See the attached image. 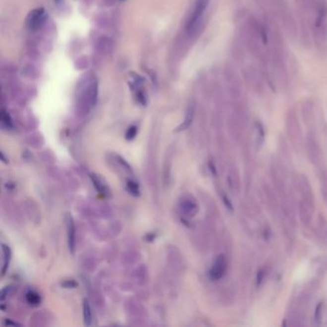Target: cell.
I'll return each instance as SVG.
<instances>
[{"label": "cell", "instance_id": "obj_1", "mask_svg": "<svg viewBox=\"0 0 327 327\" xmlns=\"http://www.w3.org/2000/svg\"><path fill=\"white\" fill-rule=\"evenodd\" d=\"M305 150L309 159V162L319 170L325 167L324 153L321 147L320 142L318 141L316 135L313 133H309L305 141Z\"/></svg>", "mask_w": 327, "mask_h": 327}, {"label": "cell", "instance_id": "obj_2", "mask_svg": "<svg viewBox=\"0 0 327 327\" xmlns=\"http://www.w3.org/2000/svg\"><path fill=\"white\" fill-rule=\"evenodd\" d=\"M298 216L302 224L306 227L311 225L315 214V196L302 195L299 196L298 201Z\"/></svg>", "mask_w": 327, "mask_h": 327}, {"label": "cell", "instance_id": "obj_3", "mask_svg": "<svg viewBox=\"0 0 327 327\" xmlns=\"http://www.w3.org/2000/svg\"><path fill=\"white\" fill-rule=\"evenodd\" d=\"M286 126L288 137L293 148L297 152H300L302 150V134L299 123L294 114H289L286 121Z\"/></svg>", "mask_w": 327, "mask_h": 327}, {"label": "cell", "instance_id": "obj_4", "mask_svg": "<svg viewBox=\"0 0 327 327\" xmlns=\"http://www.w3.org/2000/svg\"><path fill=\"white\" fill-rule=\"evenodd\" d=\"M261 196L264 200L265 205L267 206L268 209L271 211V213L277 215L280 211L279 210V202L277 201L275 193L266 183L262 184V186H261Z\"/></svg>", "mask_w": 327, "mask_h": 327}, {"label": "cell", "instance_id": "obj_5", "mask_svg": "<svg viewBox=\"0 0 327 327\" xmlns=\"http://www.w3.org/2000/svg\"><path fill=\"white\" fill-rule=\"evenodd\" d=\"M208 5V0H196L193 13L187 23V31L189 33H193L194 30L197 28L199 21L204 15Z\"/></svg>", "mask_w": 327, "mask_h": 327}, {"label": "cell", "instance_id": "obj_6", "mask_svg": "<svg viewBox=\"0 0 327 327\" xmlns=\"http://www.w3.org/2000/svg\"><path fill=\"white\" fill-rule=\"evenodd\" d=\"M45 18H46V15H45V9L37 8V9L33 10L27 16V19H26L27 26L31 30L38 29L44 24Z\"/></svg>", "mask_w": 327, "mask_h": 327}, {"label": "cell", "instance_id": "obj_7", "mask_svg": "<svg viewBox=\"0 0 327 327\" xmlns=\"http://www.w3.org/2000/svg\"><path fill=\"white\" fill-rule=\"evenodd\" d=\"M227 263L223 255H219L210 269V277L213 280H219L225 274Z\"/></svg>", "mask_w": 327, "mask_h": 327}, {"label": "cell", "instance_id": "obj_8", "mask_svg": "<svg viewBox=\"0 0 327 327\" xmlns=\"http://www.w3.org/2000/svg\"><path fill=\"white\" fill-rule=\"evenodd\" d=\"M67 239H68V247L71 253H74L76 246V229L72 218L70 216L67 217Z\"/></svg>", "mask_w": 327, "mask_h": 327}, {"label": "cell", "instance_id": "obj_9", "mask_svg": "<svg viewBox=\"0 0 327 327\" xmlns=\"http://www.w3.org/2000/svg\"><path fill=\"white\" fill-rule=\"evenodd\" d=\"M319 178H320L323 197L327 203V169H326L325 167L319 169Z\"/></svg>", "mask_w": 327, "mask_h": 327}, {"label": "cell", "instance_id": "obj_10", "mask_svg": "<svg viewBox=\"0 0 327 327\" xmlns=\"http://www.w3.org/2000/svg\"><path fill=\"white\" fill-rule=\"evenodd\" d=\"M180 208L182 209L183 213H185L188 216H193V215H195L197 213V209H198L196 203L193 202L192 200H188V199L184 200L181 203Z\"/></svg>", "mask_w": 327, "mask_h": 327}, {"label": "cell", "instance_id": "obj_11", "mask_svg": "<svg viewBox=\"0 0 327 327\" xmlns=\"http://www.w3.org/2000/svg\"><path fill=\"white\" fill-rule=\"evenodd\" d=\"M83 315H84V323L87 327L91 326L92 324V311L89 305V302L85 299L83 303Z\"/></svg>", "mask_w": 327, "mask_h": 327}, {"label": "cell", "instance_id": "obj_12", "mask_svg": "<svg viewBox=\"0 0 327 327\" xmlns=\"http://www.w3.org/2000/svg\"><path fill=\"white\" fill-rule=\"evenodd\" d=\"M194 111H195V109H194V105H191L187 110V113H186V117H185V120L184 122L179 126V128L178 129V131H182V130H185L187 129L190 124L192 123L193 121L194 117Z\"/></svg>", "mask_w": 327, "mask_h": 327}, {"label": "cell", "instance_id": "obj_13", "mask_svg": "<svg viewBox=\"0 0 327 327\" xmlns=\"http://www.w3.org/2000/svg\"><path fill=\"white\" fill-rule=\"evenodd\" d=\"M0 119H1V123L3 126L7 127V128H12L13 127V123H12V119L10 117L9 113L6 112L4 109L1 110L0 113Z\"/></svg>", "mask_w": 327, "mask_h": 327}, {"label": "cell", "instance_id": "obj_14", "mask_svg": "<svg viewBox=\"0 0 327 327\" xmlns=\"http://www.w3.org/2000/svg\"><path fill=\"white\" fill-rule=\"evenodd\" d=\"M2 248H3V253H4V266H3L2 272L4 274L5 272H6V269H7L8 265H9V261H10V257H11V251L5 245H2Z\"/></svg>", "mask_w": 327, "mask_h": 327}, {"label": "cell", "instance_id": "obj_15", "mask_svg": "<svg viewBox=\"0 0 327 327\" xmlns=\"http://www.w3.org/2000/svg\"><path fill=\"white\" fill-rule=\"evenodd\" d=\"M318 230H320L322 237L327 239V222L325 219H321L320 222H318Z\"/></svg>", "mask_w": 327, "mask_h": 327}, {"label": "cell", "instance_id": "obj_16", "mask_svg": "<svg viewBox=\"0 0 327 327\" xmlns=\"http://www.w3.org/2000/svg\"><path fill=\"white\" fill-rule=\"evenodd\" d=\"M26 298L27 301L32 305H38L41 302V297L35 292H29L26 296Z\"/></svg>", "mask_w": 327, "mask_h": 327}, {"label": "cell", "instance_id": "obj_17", "mask_svg": "<svg viewBox=\"0 0 327 327\" xmlns=\"http://www.w3.org/2000/svg\"><path fill=\"white\" fill-rule=\"evenodd\" d=\"M136 133H137V129H136L135 126L130 127L129 130L127 131V133H126V138L129 139V140H130V139H133L134 136L136 135Z\"/></svg>", "mask_w": 327, "mask_h": 327}, {"label": "cell", "instance_id": "obj_18", "mask_svg": "<svg viewBox=\"0 0 327 327\" xmlns=\"http://www.w3.org/2000/svg\"><path fill=\"white\" fill-rule=\"evenodd\" d=\"M128 188H129L130 191H131L132 193L134 194V195H137V194L139 193V192H138V186H137L136 183H134V181H130V182L128 183Z\"/></svg>", "mask_w": 327, "mask_h": 327}, {"label": "cell", "instance_id": "obj_19", "mask_svg": "<svg viewBox=\"0 0 327 327\" xmlns=\"http://www.w3.org/2000/svg\"><path fill=\"white\" fill-rule=\"evenodd\" d=\"M55 1H56V2H57V3H59V2H60V1H61V0H55Z\"/></svg>", "mask_w": 327, "mask_h": 327}]
</instances>
